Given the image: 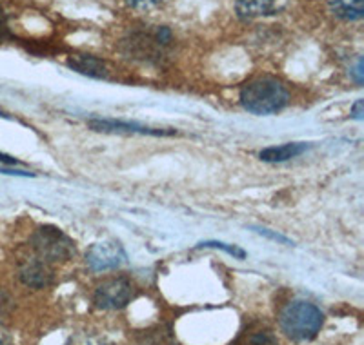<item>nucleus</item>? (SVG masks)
Returning a JSON list of instances; mask_svg holds the SVG:
<instances>
[{"instance_id":"obj_1","label":"nucleus","mask_w":364,"mask_h":345,"mask_svg":"<svg viewBox=\"0 0 364 345\" xmlns=\"http://www.w3.org/2000/svg\"><path fill=\"white\" fill-rule=\"evenodd\" d=\"M240 104L255 115H272L288 104V91L275 78H257L240 89Z\"/></svg>"},{"instance_id":"obj_2","label":"nucleus","mask_w":364,"mask_h":345,"mask_svg":"<svg viewBox=\"0 0 364 345\" xmlns=\"http://www.w3.org/2000/svg\"><path fill=\"white\" fill-rule=\"evenodd\" d=\"M323 322L324 314L321 309L304 300H295L288 304L279 317L282 333L297 341L314 340L323 327Z\"/></svg>"},{"instance_id":"obj_3","label":"nucleus","mask_w":364,"mask_h":345,"mask_svg":"<svg viewBox=\"0 0 364 345\" xmlns=\"http://www.w3.org/2000/svg\"><path fill=\"white\" fill-rule=\"evenodd\" d=\"M31 246L38 258L46 262H66L73 256L75 243L73 240L53 226H44L35 231L31 236Z\"/></svg>"},{"instance_id":"obj_4","label":"nucleus","mask_w":364,"mask_h":345,"mask_svg":"<svg viewBox=\"0 0 364 345\" xmlns=\"http://www.w3.org/2000/svg\"><path fill=\"white\" fill-rule=\"evenodd\" d=\"M87 265L93 271H106V269L119 268L122 263H126L128 255H126L122 243L117 240H102L91 246L86 255Z\"/></svg>"},{"instance_id":"obj_5","label":"nucleus","mask_w":364,"mask_h":345,"mask_svg":"<svg viewBox=\"0 0 364 345\" xmlns=\"http://www.w3.org/2000/svg\"><path fill=\"white\" fill-rule=\"evenodd\" d=\"M133 295H135V288L128 278H112L97 288L95 304L100 309H120L128 305Z\"/></svg>"},{"instance_id":"obj_6","label":"nucleus","mask_w":364,"mask_h":345,"mask_svg":"<svg viewBox=\"0 0 364 345\" xmlns=\"http://www.w3.org/2000/svg\"><path fill=\"white\" fill-rule=\"evenodd\" d=\"M18 276L28 288L44 289L53 282V271H51L50 263L42 258L26 260L18 269Z\"/></svg>"},{"instance_id":"obj_7","label":"nucleus","mask_w":364,"mask_h":345,"mask_svg":"<svg viewBox=\"0 0 364 345\" xmlns=\"http://www.w3.org/2000/svg\"><path fill=\"white\" fill-rule=\"evenodd\" d=\"M284 0H235V11L242 21H253L277 13Z\"/></svg>"},{"instance_id":"obj_8","label":"nucleus","mask_w":364,"mask_h":345,"mask_svg":"<svg viewBox=\"0 0 364 345\" xmlns=\"http://www.w3.org/2000/svg\"><path fill=\"white\" fill-rule=\"evenodd\" d=\"M232 345H279L277 338L264 324H250L248 327L235 338Z\"/></svg>"},{"instance_id":"obj_9","label":"nucleus","mask_w":364,"mask_h":345,"mask_svg":"<svg viewBox=\"0 0 364 345\" xmlns=\"http://www.w3.org/2000/svg\"><path fill=\"white\" fill-rule=\"evenodd\" d=\"M90 128L95 131H119V133H141V135H173V131H162V129L144 128L136 124L115 122V120H91Z\"/></svg>"},{"instance_id":"obj_10","label":"nucleus","mask_w":364,"mask_h":345,"mask_svg":"<svg viewBox=\"0 0 364 345\" xmlns=\"http://www.w3.org/2000/svg\"><path fill=\"white\" fill-rule=\"evenodd\" d=\"M310 146L301 144V142H294V144H282L273 146V148H266L261 151V160L264 162H286L290 158L302 155Z\"/></svg>"},{"instance_id":"obj_11","label":"nucleus","mask_w":364,"mask_h":345,"mask_svg":"<svg viewBox=\"0 0 364 345\" xmlns=\"http://www.w3.org/2000/svg\"><path fill=\"white\" fill-rule=\"evenodd\" d=\"M331 13L343 21H360L364 15V0H328Z\"/></svg>"},{"instance_id":"obj_12","label":"nucleus","mask_w":364,"mask_h":345,"mask_svg":"<svg viewBox=\"0 0 364 345\" xmlns=\"http://www.w3.org/2000/svg\"><path fill=\"white\" fill-rule=\"evenodd\" d=\"M70 66L79 73L90 75V77H106V66L99 58L90 57V55H75L70 58Z\"/></svg>"},{"instance_id":"obj_13","label":"nucleus","mask_w":364,"mask_h":345,"mask_svg":"<svg viewBox=\"0 0 364 345\" xmlns=\"http://www.w3.org/2000/svg\"><path fill=\"white\" fill-rule=\"evenodd\" d=\"M139 345H175L173 336L168 329H162V327H155V329H149L142 334V338L139 340Z\"/></svg>"},{"instance_id":"obj_14","label":"nucleus","mask_w":364,"mask_h":345,"mask_svg":"<svg viewBox=\"0 0 364 345\" xmlns=\"http://www.w3.org/2000/svg\"><path fill=\"white\" fill-rule=\"evenodd\" d=\"M200 247H215V249H223L226 251L228 255L237 256V258H245L246 253L242 249H239L237 246H230V243H224V242H203Z\"/></svg>"},{"instance_id":"obj_15","label":"nucleus","mask_w":364,"mask_h":345,"mask_svg":"<svg viewBox=\"0 0 364 345\" xmlns=\"http://www.w3.org/2000/svg\"><path fill=\"white\" fill-rule=\"evenodd\" d=\"M11 307H13V302L11 298H9V295L0 289V322L6 320V318L9 317Z\"/></svg>"},{"instance_id":"obj_16","label":"nucleus","mask_w":364,"mask_h":345,"mask_svg":"<svg viewBox=\"0 0 364 345\" xmlns=\"http://www.w3.org/2000/svg\"><path fill=\"white\" fill-rule=\"evenodd\" d=\"M129 6L133 8H139V9H144V8H154V6L161 4L162 0H126Z\"/></svg>"},{"instance_id":"obj_17","label":"nucleus","mask_w":364,"mask_h":345,"mask_svg":"<svg viewBox=\"0 0 364 345\" xmlns=\"http://www.w3.org/2000/svg\"><path fill=\"white\" fill-rule=\"evenodd\" d=\"M259 233L264 234V236H269V239H273V240H279V242L288 243V240H286L284 236H281V234H273V233H269V231H266V229H261V231H259Z\"/></svg>"},{"instance_id":"obj_18","label":"nucleus","mask_w":364,"mask_h":345,"mask_svg":"<svg viewBox=\"0 0 364 345\" xmlns=\"http://www.w3.org/2000/svg\"><path fill=\"white\" fill-rule=\"evenodd\" d=\"M353 116H355L357 120L363 119V100H359V102L353 106Z\"/></svg>"},{"instance_id":"obj_19","label":"nucleus","mask_w":364,"mask_h":345,"mask_svg":"<svg viewBox=\"0 0 364 345\" xmlns=\"http://www.w3.org/2000/svg\"><path fill=\"white\" fill-rule=\"evenodd\" d=\"M0 162H2V164H18V162L15 160V158H11V156L4 155V153H0Z\"/></svg>"},{"instance_id":"obj_20","label":"nucleus","mask_w":364,"mask_h":345,"mask_svg":"<svg viewBox=\"0 0 364 345\" xmlns=\"http://www.w3.org/2000/svg\"><path fill=\"white\" fill-rule=\"evenodd\" d=\"M0 345H13L11 340L4 333H0Z\"/></svg>"},{"instance_id":"obj_21","label":"nucleus","mask_w":364,"mask_h":345,"mask_svg":"<svg viewBox=\"0 0 364 345\" xmlns=\"http://www.w3.org/2000/svg\"><path fill=\"white\" fill-rule=\"evenodd\" d=\"M0 116H6V115H2V113H0Z\"/></svg>"}]
</instances>
